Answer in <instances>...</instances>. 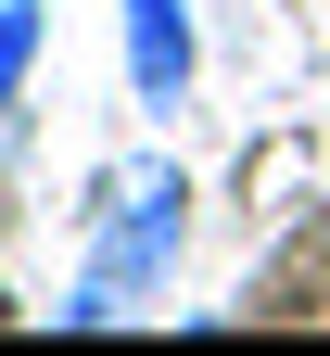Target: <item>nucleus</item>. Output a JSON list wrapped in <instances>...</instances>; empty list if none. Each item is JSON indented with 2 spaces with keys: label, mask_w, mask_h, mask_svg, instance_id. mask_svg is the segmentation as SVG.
<instances>
[{
  "label": "nucleus",
  "mask_w": 330,
  "mask_h": 356,
  "mask_svg": "<svg viewBox=\"0 0 330 356\" xmlns=\"http://www.w3.org/2000/svg\"><path fill=\"white\" fill-rule=\"evenodd\" d=\"M115 38H127V102L140 115H178V102H191V64H204L191 0H115Z\"/></svg>",
  "instance_id": "obj_2"
},
{
  "label": "nucleus",
  "mask_w": 330,
  "mask_h": 356,
  "mask_svg": "<svg viewBox=\"0 0 330 356\" xmlns=\"http://www.w3.org/2000/svg\"><path fill=\"white\" fill-rule=\"evenodd\" d=\"M26 64H38V0H0V115L26 102Z\"/></svg>",
  "instance_id": "obj_3"
},
{
  "label": "nucleus",
  "mask_w": 330,
  "mask_h": 356,
  "mask_svg": "<svg viewBox=\"0 0 330 356\" xmlns=\"http://www.w3.org/2000/svg\"><path fill=\"white\" fill-rule=\"evenodd\" d=\"M178 242H191V178H178L165 153L102 165V191H89V254H76V293H64V318H76V331L127 318L140 293H165Z\"/></svg>",
  "instance_id": "obj_1"
}]
</instances>
